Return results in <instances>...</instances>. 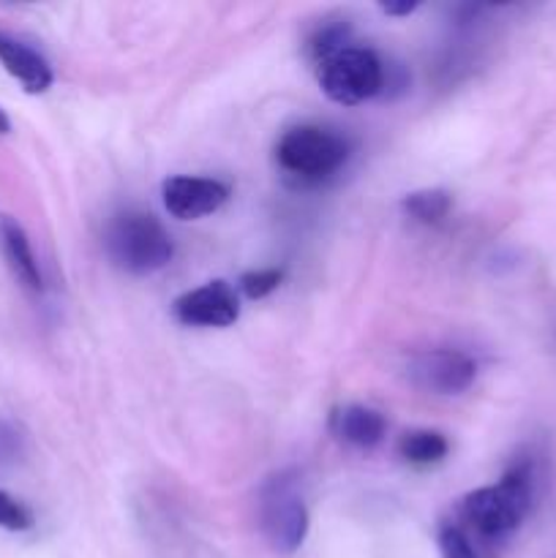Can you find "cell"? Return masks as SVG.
<instances>
[{"instance_id": "1", "label": "cell", "mask_w": 556, "mask_h": 558, "mask_svg": "<svg viewBox=\"0 0 556 558\" xmlns=\"http://www.w3.org/2000/svg\"><path fill=\"white\" fill-rule=\"evenodd\" d=\"M534 499V469L529 461H516L494 485L472 490L461 501V518L485 539H505L529 515Z\"/></svg>"}, {"instance_id": "2", "label": "cell", "mask_w": 556, "mask_h": 558, "mask_svg": "<svg viewBox=\"0 0 556 558\" xmlns=\"http://www.w3.org/2000/svg\"><path fill=\"white\" fill-rule=\"evenodd\" d=\"M104 248L112 265L131 276H150L164 270L174 256V243L164 223L142 210L118 213L107 223Z\"/></svg>"}, {"instance_id": "3", "label": "cell", "mask_w": 556, "mask_h": 558, "mask_svg": "<svg viewBox=\"0 0 556 558\" xmlns=\"http://www.w3.org/2000/svg\"><path fill=\"white\" fill-rule=\"evenodd\" d=\"M349 142L325 125H298L289 129L276 145V161L281 172L303 185H316L333 178L347 163Z\"/></svg>"}, {"instance_id": "4", "label": "cell", "mask_w": 556, "mask_h": 558, "mask_svg": "<svg viewBox=\"0 0 556 558\" xmlns=\"http://www.w3.org/2000/svg\"><path fill=\"white\" fill-rule=\"evenodd\" d=\"M316 74L322 93L341 107H358L385 90V63L368 47L349 44L316 65Z\"/></svg>"}, {"instance_id": "5", "label": "cell", "mask_w": 556, "mask_h": 558, "mask_svg": "<svg viewBox=\"0 0 556 558\" xmlns=\"http://www.w3.org/2000/svg\"><path fill=\"white\" fill-rule=\"evenodd\" d=\"M259 523L267 543L278 554H294L309 537V507L298 494V477L278 472L262 485Z\"/></svg>"}, {"instance_id": "6", "label": "cell", "mask_w": 556, "mask_h": 558, "mask_svg": "<svg viewBox=\"0 0 556 558\" xmlns=\"http://www.w3.org/2000/svg\"><path fill=\"white\" fill-rule=\"evenodd\" d=\"M478 376V363L458 349H431L409 360V379L434 396H461Z\"/></svg>"}, {"instance_id": "7", "label": "cell", "mask_w": 556, "mask_h": 558, "mask_svg": "<svg viewBox=\"0 0 556 558\" xmlns=\"http://www.w3.org/2000/svg\"><path fill=\"white\" fill-rule=\"evenodd\" d=\"M229 194L232 189L223 180L200 178V174H174L161 185L164 207L169 216L180 218V221H196V218L221 210Z\"/></svg>"}, {"instance_id": "8", "label": "cell", "mask_w": 556, "mask_h": 558, "mask_svg": "<svg viewBox=\"0 0 556 558\" xmlns=\"http://www.w3.org/2000/svg\"><path fill=\"white\" fill-rule=\"evenodd\" d=\"M172 311L174 319L185 327H229L240 316V298L232 283L218 278L180 294Z\"/></svg>"}, {"instance_id": "9", "label": "cell", "mask_w": 556, "mask_h": 558, "mask_svg": "<svg viewBox=\"0 0 556 558\" xmlns=\"http://www.w3.org/2000/svg\"><path fill=\"white\" fill-rule=\"evenodd\" d=\"M0 63L33 96L47 93L55 82L49 60L36 47L5 31H0Z\"/></svg>"}, {"instance_id": "10", "label": "cell", "mask_w": 556, "mask_h": 558, "mask_svg": "<svg viewBox=\"0 0 556 558\" xmlns=\"http://www.w3.org/2000/svg\"><path fill=\"white\" fill-rule=\"evenodd\" d=\"M0 256H3L11 276L16 278L22 289L33 294L44 292V276L36 254H33L31 238L22 229V223L14 216H9V213H0Z\"/></svg>"}, {"instance_id": "11", "label": "cell", "mask_w": 556, "mask_h": 558, "mask_svg": "<svg viewBox=\"0 0 556 558\" xmlns=\"http://www.w3.org/2000/svg\"><path fill=\"white\" fill-rule=\"evenodd\" d=\"M333 430L341 441L358 450H374L382 439H385L387 423L376 409L363 407V403H352V407L338 409L333 417Z\"/></svg>"}, {"instance_id": "12", "label": "cell", "mask_w": 556, "mask_h": 558, "mask_svg": "<svg viewBox=\"0 0 556 558\" xmlns=\"http://www.w3.org/2000/svg\"><path fill=\"white\" fill-rule=\"evenodd\" d=\"M450 452V441L439 430H409L398 439V456L412 466H434Z\"/></svg>"}, {"instance_id": "13", "label": "cell", "mask_w": 556, "mask_h": 558, "mask_svg": "<svg viewBox=\"0 0 556 558\" xmlns=\"http://www.w3.org/2000/svg\"><path fill=\"white\" fill-rule=\"evenodd\" d=\"M401 210L407 213L412 221L418 223H439L450 216L452 210V196L442 189H425L407 194L401 199Z\"/></svg>"}, {"instance_id": "14", "label": "cell", "mask_w": 556, "mask_h": 558, "mask_svg": "<svg viewBox=\"0 0 556 558\" xmlns=\"http://www.w3.org/2000/svg\"><path fill=\"white\" fill-rule=\"evenodd\" d=\"M349 47V25L347 22H333V25H322L314 36L309 38V54L316 65L325 63L336 52Z\"/></svg>"}, {"instance_id": "15", "label": "cell", "mask_w": 556, "mask_h": 558, "mask_svg": "<svg viewBox=\"0 0 556 558\" xmlns=\"http://www.w3.org/2000/svg\"><path fill=\"white\" fill-rule=\"evenodd\" d=\"M283 281V270L278 267H265V270H251L240 278V292L245 294L249 300H262L267 298L270 292H276Z\"/></svg>"}, {"instance_id": "16", "label": "cell", "mask_w": 556, "mask_h": 558, "mask_svg": "<svg viewBox=\"0 0 556 558\" xmlns=\"http://www.w3.org/2000/svg\"><path fill=\"white\" fill-rule=\"evenodd\" d=\"M0 529H5V532H27V529H33V512L5 490H0Z\"/></svg>"}, {"instance_id": "17", "label": "cell", "mask_w": 556, "mask_h": 558, "mask_svg": "<svg viewBox=\"0 0 556 558\" xmlns=\"http://www.w3.org/2000/svg\"><path fill=\"white\" fill-rule=\"evenodd\" d=\"M439 548L442 558H478L472 539L461 526H442L439 529Z\"/></svg>"}, {"instance_id": "18", "label": "cell", "mask_w": 556, "mask_h": 558, "mask_svg": "<svg viewBox=\"0 0 556 558\" xmlns=\"http://www.w3.org/2000/svg\"><path fill=\"white\" fill-rule=\"evenodd\" d=\"M22 441L5 423H0V463H9L20 456Z\"/></svg>"}, {"instance_id": "19", "label": "cell", "mask_w": 556, "mask_h": 558, "mask_svg": "<svg viewBox=\"0 0 556 558\" xmlns=\"http://www.w3.org/2000/svg\"><path fill=\"white\" fill-rule=\"evenodd\" d=\"M418 9H420V3H385L382 5V11H385L387 16H409V14H414Z\"/></svg>"}, {"instance_id": "20", "label": "cell", "mask_w": 556, "mask_h": 558, "mask_svg": "<svg viewBox=\"0 0 556 558\" xmlns=\"http://www.w3.org/2000/svg\"><path fill=\"white\" fill-rule=\"evenodd\" d=\"M9 131H11V120H9V114L0 109V134H9Z\"/></svg>"}]
</instances>
